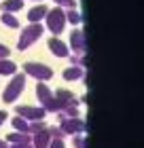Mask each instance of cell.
Returning a JSON list of instances; mask_svg holds the SVG:
<instances>
[{
    "label": "cell",
    "instance_id": "obj_22",
    "mask_svg": "<svg viewBox=\"0 0 144 148\" xmlns=\"http://www.w3.org/2000/svg\"><path fill=\"white\" fill-rule=\"evenodd\" d=\"M49 136H51L53 140H61V138H64V131H61L59 127H51V129H49Z\"/></svg>",
    "mask_w": 144,
    "mask_h": 148
},
{
    "label": "cell",
    "instance_id": "obj_3",
    "mask_svg": "<svg viewBox=\"0 0 144 148\" xmlns=\"http://www.w3.org/2000/svg\"><path fill=\"white\" fill-rule=\"evenodd\" d=\"M36 95H38V99H40V104H43L45 110H49V112H59L61 110L59 102L55 99V95L51 93V89L45 83H38L36 85Z\"/></svg>",
    "mask_w": 144,
    "mask_h": 148
},
{
    "label": "cell",
    "instance_id": "obj_5",
    "mask_svg": "<svg viewBox=\"0 0 144 148\" xmlns=\"http://www.w3.org/2000/svg\"><path fill=\"white\" fill-rule=\"evenodd\" d=\"M23 70L28 76H34V78H38V80H49L53 78V70L49 68V66H45V64H36V62H28L23 66Z\"/></svg>",
    "mask_w": 144,
    "mask_h": 148
},
{
    "label": "cell",
    "instance_id": "obj_15",
    "mask_svg": "<svg viewBox=\"0 0 144 148\" xmlns=\"http://www.w3.org/2000/svg\"><path fill=\"white\" fill-rule=\"evenodd\" d=\"M64 78H66V80H79V78H83V68H81V66L66 68V70H64Z\"/></svg>",
    "mask_w": 144,
    "mask_h": 148
},
{
    "label": "cell",
    "instance_id": "obj_1",
    "mask_svg": "<svg viewBox=\"0 0 144 148\" xmlns=\"http://www.w3.org/2000/svg\"><path fill=\"white\" fill-rule=\"evenodd\" d=\"M43 25L40 23H28V28H23L21 36H19V42H17V49L19 51H25L28 47H32L36 40L43 36Z\"/></svg>",
    "mask_w": 144,
    "mask_h": 148
},
{
    "label": "cell",
    "instance_id": "obj_7",
    "mask_svg": "<svg viewBox=\"0 0 144 148\" xmlns=\"http://www.w3.org/2000/svg\"><path fill=\"white\" fill-rule=\"evenodd\" d=\"M59 129L64 133H70V136H76V133L85 131V123L79 121L76 116L74 119H59Z\"/></svg>",
    "mask_w": 144,
    "mask_h": 148
},
{
    "label": "cell",
    "instance_id": "obj_18",
    "mask_svg": "<svg viewBox=\"0 0 144 148\" xmlns=\"http://www.w3.org/2000/svg\"><path fill=\"white\" fill-rule=\"evenodd\" d=\"M6 140H9L11 144H21V142H30V133H19V131H15V133H9V136H6Z\"/></svg>",
    "mask_w": 144,
    "mask_h": 148
},
{
    "label": "cell",
    "instance_id": "obj_6",
    "mask_svg": "<svg viewBox=\"0 0 144 148\" xmlns=\"http://www.w3.org/2000/svg\"><path fill=\"white\" fill-rule=\"evenodd\" d=\"M15 112H17V116H21V119L32 123V121H43L47 110L45 108H36V106H17Z\"/></svg>",
    "mask_w": 144,
    "mask_h": 148
},
{
    "label": "cell",
    "instance_id": "obj_8",
    "mask_svg": "<svg viewBox=\"0 0 144 148\" xmlns=\"http://www.w3.org/2000/svg\"><path fill=\"white\" fill-rule=\"evenodd\" d=\"M55 99L59 102L61 110H64V108H68V106H79V99L74 97V93H72V91H68V89H57V93H55ZM61 110H59V112H61Z\"/></svg>",
    "mask_w": 144,
    "mask_h": 148
},
{
    "label": "cell",
    "instance_id": "obj_17",
    "mask_svg": "<svg viewBox=\"0 0 144 148\" xmlns=\"http://www.w3.org/2000/svg\"><path fill=\"white\" fill-rule=\"evenodd\" d=\"M0 21H2L6 28H11V30H15L19 28V21H17V17L13 15V13H2V17H0Z\"/></svg>",
    "mask_w": 144,
    "mask_h": 148
},
{
    "label": "cell",
    "instance_id": "obj_4",
    "mask_svg": "<svg viewBox=\"0 0 144 148\" xmlns=\"http://www.w3.org/2000/svg\"><path fill=\"white\" fill-rule=\"evenodd\" d=\"M47 28H49V32H53V34H61L66 28V13L61 11V6H57V9L53 11H47Z\"/></svg>",
    "mask_w": 144,
    "mask_h": 148
},
{
    "label": "cell",
    "instance_id": "obj_28",
    "mask_svg": "<svg viewBox=\"0 0 144 148\" xmlns=\"http://www.w3.org/2000/svg\"><path fill=\"white\" fill-rule=\"evenodd\" d=\"M0 148H9V144H6V142H2V140H0Z\"/></svg>",
    "mask_w": 144,
    "mask_h": 148
},
{
    "label": "cell",
    "instance_id": "obj_11",
    "mask_svg": "<svg viewBox=\"0 0 144 148\" xmlns=\"http://www.w3.org/2000/svg\"><path fill=\"white\" fill-rule=\"evenodd\" d=\"M51 136H49V129H43L38 133H34V140H32V148H49L51 144Z\"/></svg>",
    "mask_w": 144,
    "mask_h": 148
},
{
    "label": "cell",
    "instance_id": "obj_21",
    "mask_svg": "<svg viewBox=\"0 0 144 148\" xmlns=\"http://www.w3.org/2000/svg\"><path fill=\"white\" fill-rule=\"evenodd\" d=\"M74 148H87V138L76 133V136H74Z\"/></svg>",
    "mask_w": 144,
    "mask_h": 148
},
{
    "label": "cell",
    "instance_id": "obj_24",
    "mask_svg": "<svg viewBox=\"0 0 144 148\" xmlns=\"http://www.w3.org/2000/svg\"><path fill=\"white\" fill-rule=\"evenodd\" d=\"M9 47H6V45H0V59H6V57H9Z\"/></svg>",
    "mask_w": 144,
    "mask_h": 148
},
{
    "label": "cell",
    "instance_id": "obj_13",
    "mask_svg": "<svg viewBox=\"0 0 144 148\" xmlns=\"http://www.w3.org/2000/svg\"><path fill=\"white\" fill-rule=\"evenodd\" d=\"M0 74H2V76H13V74H17V64L11 62V59H0Z\"/></svg>",
    "mask_w": 144,
    "mask_h": 148
},
{
    "label": "cell",
    "instance_id": "obj_23",
    "mask_svg": "<svg viewBox=\"0 0 144 148\" xmlns=\"http://www.w3.org/2000/svg\"><path fill=\"white\" fill-rule=\"evenodd\" d=\"M57 6H68V9H74L76 6V0H53Z\"/></svg>",
    "mask_w": 144,
    "mask_h": 148
},
{
    "label": "cell",
    "instance_id": "obj_16",
    "mask_svg": "<svg viewBox=\"0 0 144 148\" xmlns=\"http://www.w3.org/2000/svg\"><path fill=\"white\" fill-rule=\"evenodd\" d=\"M11 123H13V127H15V131H19V133H28V129H30V121H25L21 116H15Z\"/></svg>",
    "mask_w": 144,
    "mask_h": 148
},
{
    "label": "cell",
    "instance_id": "obj_20",
    "mask_svg": "<svg viewBox=\"0 0 144 148\" xmlns=\"http://www.w3.org/2000/svg\"><path fill=\"white\" fill-rule=\"evenodd\" d=\"M43 129H47V127H45V123H40V121H32V123H30V129H28V133H38V131H43Z\"/></svg>",
    "mask_w": 144,
    "mask_h": 148
},
{
    "label": "cell",
    "instance_id": "obj_12",
    "mask_svg": "<svg viewBox=\"0 0 144 148\" xmlns=\"http://www.w3.org/2000/svg\"><path fill=\"white\" fill-rule=\"evenodd\" d=\"M45 15H47V6H34V9L28 11V21L38 23L40 19H45Z\"/></svg>",
    "mask_w": 144,
    "mask_h": 148
},
{
    "label": "cell",
    "instance_id": "obj_26",
    "mask_svg": "<svg viewBox=\"0 0 144 148\" xmlns=\"http://www.w3.org/2000/svg\"><path fill=\"white\" fill-rule=\"evenodd\" d=\"M11 148H32V142H21V144H11Z\"/></svg>",
    "mask_w": 144,
    "mask_h": 148
},
{
    "label": "cell",
    "instance_id": "obj_9",
    "mask_svg": "<svg viewBox=\"0 0 144 148\" xmlns=\"http://www.w3.org/2000/svg\"><path fill=\"white\" fill-rule=\"evenodd\" d=\"M47 45H49V51H51L55 57H68V55H70V49H68V47L61 42L57 36L49 38V42H47Z\"/></svg>",
    "mask_w": 144,
    "mask_h": 148
},
{
    "label": "cell",
    "instance_id": "obj_10",
    "mask_svg": "<svg viewBox=\"0 0 144 148\" xmlns=\"http://www.w3.org/2000/svg\"><path fill=\"white\" fill-rule=\"evenodd\" d=\"M70 45H72V49L76 51V53H83L87 51V42H85V34L81 32L79 28L76 30H72V34H70Z\"/></svg>",
    "mask_w": 144,
    "mask_h": 148
},
{
    "label": "cell",
    "instance_id": "obj_27",
    "mask_svg": "<svg viewBox=\"0 0 144 148\" xmlns=\"http://www.w3.org/2000/svg\"><path fill=\"white\" fill-rule=\"evenodd\" d=\"M6 119H9V112H6V110H0V125H2Z\"/></svg>",
    "mask_w": 144,
    "mask_h": 148
},
{
    "label": "cell",
    "instance_id": "obj_25",
    "mask_svg": "<svg viewBox=\"0 0 144 148\" xmlns=\"http://www.w3.org/2000/svg\"><path fill=\"white\" fill-rule=\"evenodd\" d=\"M49 148H66V144L61 142V140H51V144H49Z\"/></svg>",
    "mask_w": 144,
    "mask_h": 148
},
{
    "label": "cell",
    "instance_id": "obj_14",
    "mask_svg": "<svg viewBox=\"0 0 144 148\" xmlns=\"http://www.w3.org/2000/svg\"><path fill=\"white\" fill-rule=\"evenodd\" d=\"M0 9H2V13H17L23 9V0H4Z\"/></svg>",
    "mask_w": 144,
    "mask_h": 148
},
{
    "label": "cell",
    "instance_id": "obj_2",
    "mask_svg": "<svg viewBox=\"0 0 144 148\" xmlns=\"http://www.w3.org/2000/svg\"><path fill=\"white\" fill-rule=\"evenodd\" d=\"M23 87H25V74H13L11 83L6 85V89H4V93H2L4 104H13V102H15V99L21 95Z\"/></svg>",
    "mask_w": 144,
    "mask_h": 148
},
{
    "label": "cell",
    "instance_id": "obj_19",
    "mask_svg": "<svg viewBox=\"0 0 144 148\" xmlns=\"http://www.w3.org/2000/svg\"><path fill=\"white\" fill-rule=\"evenodd\" d=\"M81 19H83V17H81V13H76L74 9H70V13L66 15V21H70V23H74V25H79Z\"/></svg>",
    "mask_w": 144,
    "mask_h": 148
}]
</instances>
